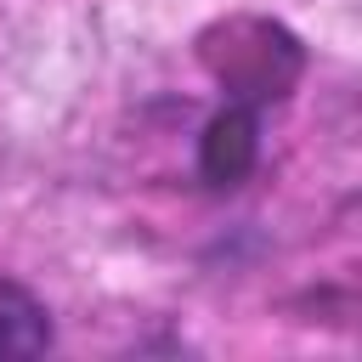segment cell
Here are the masks:
<instances>
[{
    "mask_svg": "<svg viewBox=\"0 0 362 362\" xmlns=\"http://www.w3.org/2000/svg\"><path fill=\"white\" fill-rule=\"evenodd\" d=\"M249 164H255V119L249 107H226L204 136V175L215 187H232L249 175Z\"/></svg>",
    "mask_w": 362,
    "mask_h": 362,
    "instance_id": "obj_2",
    "label": "cell"
},
{
    "mask_svg": "<svg viewBox=\"0 0 362 362\" xmlns=\"http://www.w3.org/2000/svg\"><path fill=\"white\" fill-rule=\"evenodd\" d=\"M209 68L221 74L226 90L249 96V102H266V96H283L294 68H300V51L283 28L272 23H226L209 45H204Z\"/></svg>",
    "mask_w": 362,
    "mask_h": 362,
    "instance_id": "obj_1",
    "label": "cell"
},
{
    "mask_svg": "<svg viewBox=\"0 0 362 362\" xmlns=\"http://www.w3.org/2000/svg\"><path fill=\"white\" fill-rule=\"evenodd\" d=\"M45 345H51L45 305L28 288H17V283L0 277V356H40Z\"/></svg>",
    "mask_w": 362,
    "mask_h": 362,
    "instance_id": "obj_3",
    "label": "cell"
}]
</instances>
